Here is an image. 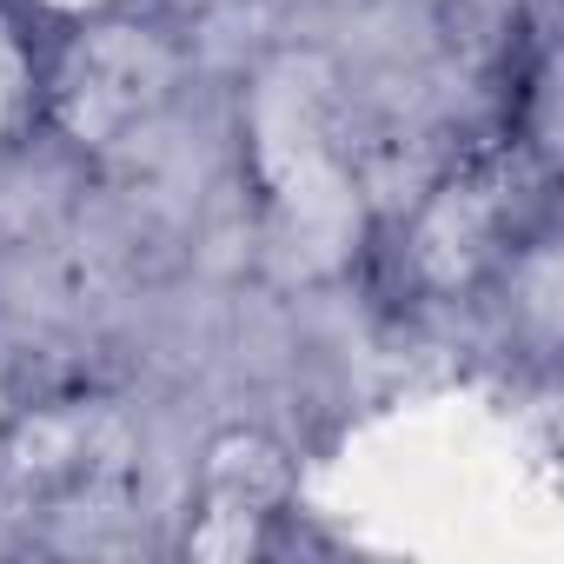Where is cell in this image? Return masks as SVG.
<instances>
[{"label":"cell","instance_id":"3","mask_svg":"<svg viewBox=\"0 0 564 564\" xmlns=\"http://www.w3.org/2000/svg\"><path fill=\"white\" fill-rule=\"evenodd\" d=\"M286 511H300V465L259 425H226L206 438L199 452V478H193V518L180 551L186 557H213V564H239L259 557L272 544V531L286 524Z\"/></svg>","mask_w":564,"mask_h":564},{"label":"cell","instance_id":"2","mask_svg":"<svg viewBox=\"0 0 564 564\" xmlns=\"http://www.w3.org/2000/svg\"><path fill=\"white\" fill-rule=\"evenodd\" d=\"M518 160L471 153L445 166L399 232V279L419 300H465L518 246Z\"/></svg>","mask_w":564,"mask_h":564},{"label":"cell","instance_id":"5","mask_svg":"<svg viewBox=\"0 0 564 564\" xmlns=\"http://www.w3.org/2000/svg\"><path fill=\"white\" fill-rule=\"evenodd\" d=\"M21 8H28L41 28H80V21L127 14V8H140V0H21Z\"/></svg>","mask_w":564,"mask_h":564},{"label":"cell","instance_id":"4","mask_svg":"<svg viewBox=\"0 0 564 564\" xmlns=\"http://www.w3.org/2000/svg\"><path fill=\"white\" fill-rule=\"evenodd\" d=\"M47 133V41L21 0H0V160Z\"/></svg>","mask_w":564,"mask_h":564},{"label":"cell","instance_id":"1","mask_svg":"<svg viewBox=\"0 0 564 564\" xmlns=\"http://www.w3.org/2000/svg\"><path fill=\"white\" fill-rule=\"evenodd\" d=\"M186 87V47L166 21L127 8L107 21L54 28L47 41V133L74 153H127L140 147Z\"/></svg>","mask_w":564,"mask_h":564}]
</instances>
